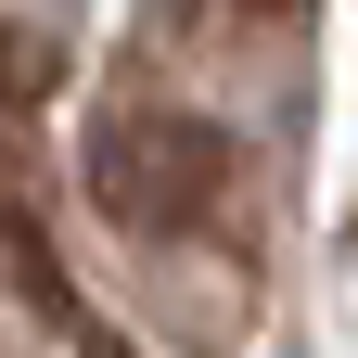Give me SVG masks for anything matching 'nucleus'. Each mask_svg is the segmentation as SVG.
<instances>
[{"label": "nucleus", "instance_id": "obj_1", "mask_svg": "<svg viewBox=\"0 0 358 358\" xmlns=\"http://www.w3.org/2000/svg\"><path fill=\"white\" fill-rule=\"evenodd\" d=\"M90 192H103L115 231H192V217H217V192H231V141H217L205 115H103L90 128Z\"/></svg>", "mask_w": 358, "mask_h": 358}]
</instances>
